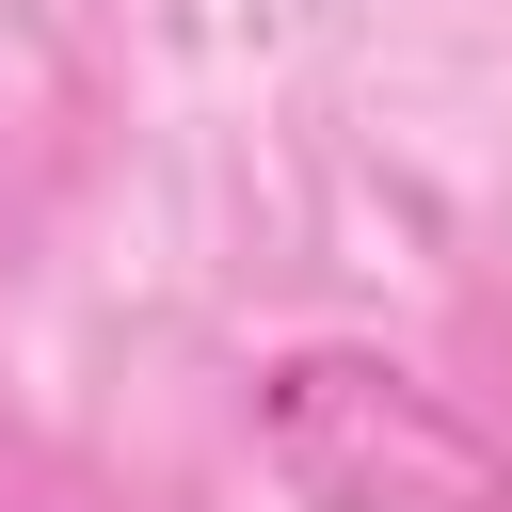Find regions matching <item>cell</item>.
<instances>
[{
  "mask_svg": "<svg viewBox=\"0 0 512 512\" xmlns=\"http://www.w3.org/2000/svg\"><path fill=\"white\" fill-rule=\"evenodd\" d=\"M256 464L288 480V512H512V448L368 336L256 368Z\"/></svg>",
  "mask_w": 512,
  "mask_h": 512,
  "instance_id": "obj_1",
  "label": "cell"
}]
</instances>
